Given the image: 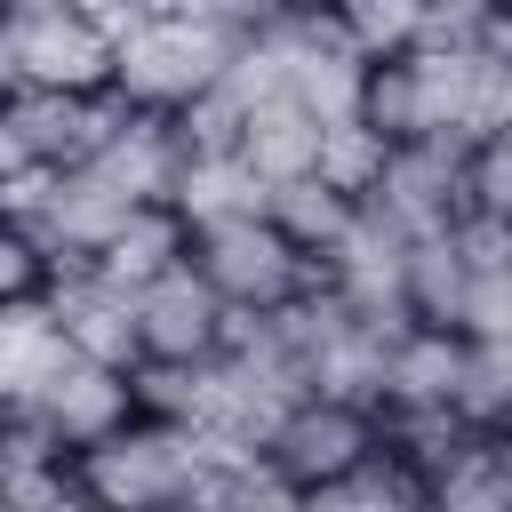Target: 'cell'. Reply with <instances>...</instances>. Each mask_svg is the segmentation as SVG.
Listing matches in <instances>:
<instances>
[{"label":"cell","mask_w":512,"mask_h":512,"mask_svg":"<svg viewBox=\"0 0 512 512\" xmlns=\"http://www.w3.org/2000/svg\"><path fill=\"white\" fill-rule=\"evenodd\" d=\"M512 408V344L496 336H464V384H456V416L472 432H496Z\"/></svg>","instance_id":"obj_24"},{"label":"cell","mask_w":512,"mask_h":512,"mask_svg":"<svg viewBox=\"0 0 512 512\" xmlns=\"http://www.w3.org/2000/svg\"><path fill=\"white\" fill-rule=\"evenodd\" d=\"M24 168H40V160H32L24 128H16V120H8V104H0V184H8V176H24Z\"/></svg>","instance_id":"obj_30"},{"label":"cell","mask_w":512,"mask_h":512,"mask_svg":"<svg viewBox=\"0 0 512 512\" xmlns=\"http://www.w3.org/2000/svg\"><path fill=\"white\" fill-rule=\"evenodd\" d=\"M280 40V72H288V104H304L320 128L328 120H360V88H368V56L344 40V24L328 8H288L272 24Z\"/></svg>","instance_id":"obj_6"},{"label":"cell","mask_w":512,"mask_h":512,"mask_svg":"<svg viewBox=\"0 0 512 512\" xmlns=\"http://www.w3.org/2000/svg\"><path fill=\"white\" fill-rule=\"evenodd\" d=\"M496 432H504V440H512V408H504V424H496Z\"/></svg>","instance_id":"obj_36"},{"label":"cell","mask_w":512,"mask_h":512,"mask_svg":"<svg viewBox=\"0 0 512 512\" xmlns=\"http://www.w3.org/2000/svg\"><path fill=\"white\" fill-rule=\"evenodd\" d=\"M496 8H512V0H496Z\"/></svg>","instance_id":"obj_38"},{"label":"cell","mask_w":512,"mask_h":512,"mask_svg":"<svg viewBox=\"0 0 512 512\" xmlns=\"http://www.w3.org/2000/svg\"><path fill=\"white\" fill-rule=\"evenodd\" d=\"M40 288H48V256H40V240L16 232V224H0V304H24V296H40Z\"/></svg>","instance_id":"obj_28"},{"label":"cell","mask_w":512,"mask_h":512,"mask_svg":"<svg viewBox=\"0 0 512 512\" xmlns=\"http://www.w3.org/2000/svg\"><path fill=\"white\" fill-rule=\"evenodd\" d=\"M232 32L200 24V16H144L136 32L112 40V96L128 112H160L176 120L184 104H200L216 88V72L232 64Z\"/></svg>","instance_id":"obj_2"},{"label":"cell","mask_w":512,"mask_h":512,"mask_svg":"<svg viewBox=\"0 0 512 512\" xmlns=\"http://www.w3.org/2000/svg\"><path fill=\"white\" fill-rule=\"evenodd\" d=\"M224 328H232V312L192 272V256L168 264L152 288H136V344H144V360H216Z\"/></svg>","instance_id":"obj_9"},{"label":"cell","mask_w":512,"mask_h":512,"mask_svg":"<svg viewBox=\"0 0 512 512\" xmlns=\"http://www.w3.org/2000/svg\"><path fill=\"white\" fill-rule=\"evenodd\" d=\"M456 384H464V336L408 320L384 360V408H456Z\"/></svg>","instance_id":"obj_15"},{"label":"cell","mask_w":512,"mask_h":512,"mask_svg":"<svg viewBox=\"0 0 512 512\" xmlns=\"http://www.w3.org/2000/svg\"><path fill=\"white\" fill-rule=\"evenodd\" d=\"M32 8H48V0H0V16H32Z\"/></svg>","instance_id":"obj_32"},{"label":"cell","mask_w":512,"mask_h":512,"mask_svg":"<svg viewBox=\"0 0 512 512\" xmlns=\"http://www.w3.org/2000/svg\"><path fill=\"white\" fill-rule=\"evenodd\" d=\"M496 0H424V16H432V32L424 40H464V24L472 16H488Z\"/></svg>","instance_id":"obj_29"},{"label":"cell","mask_w":512,"mask_h":512,"mask_svg":"<svg viewBox=\"0 0 512 512\" xmlns=\"http://www.w3.org/2000/svg\"><path fill=\"white\" fill-rule=\"evenodd\" d=\"M456 336H496V344H512V264H504V272H472V296H464Z\"/></svg>","instance_id":"obj_27"},{"label":"cell","mask_w":512,"mask_h":512,"mask_svg":"<svg viewBox=\"0 0 512 512\" xmlns=\"http://www.w3.org/2000/svg\"><path fill=\"white\" fill-rule=\"evenodd\" d=\"M184 256H192V232H184L168 208H128V224H120L88 264H96L112 288L136 296V288H152V280H160L168 264H184Z\"/></svg>","instance_id":"obj_16"},{"label":"cell","mask_w":512,"mask_h":512,"mask_svg":"<svg viewBox=\"0 0 512 512\" xmlns=\"http://www.w3.org/2000/svg\"><path fill=\"white\" fill-rule=\"evenodd\" d=\"M0 512H8V496H0Z\"/></svg>","instance_id":"obj_40"},{"label":"cell","mask_w":512,"mask_h":512,"mask_svg":"<svg viewBox=\"0 0 512 512\" xmlns=\"http://www.w3.org/2000/svg\"><path fill=\"white\" fill-rule=\"evenodd\" d=\"M184 512H208V496H192V504H184Z\"/></svg>","instance_id":"obj_35"},{"label":"cell","mask_w":512,"mask_h":512,"mask_svg":"<svg viewBox=\"0 0 512 512\" xmlns=\"http://www.w3.org/2000/svg\"><path fill=\"white\" fill-rule=\"evenodd\" d=\"M496 144H512V104H504V128H496Z\"/></svg>","instance_id":"obj_33"},{"label":"cell","mask_w":512,"mask_h":512,"mask_svg":"<svg viewBox=\"0 0 512 512\" xmlns=\"http://www.w3.org/2000/svg\"><path fill=\"white\" fill-rule=\"evenodd\" d=\"M272 184L240 160V152H184L176 168V192H168V216L184 232H216V224H240V216H264Z\"/></svg>","instance_id":"obj_14"},{"label":"cell","mask_w":512,"mask_h":512,"mask_svg":"<svg viewBox=\"0 0 512 512\" xmlns=\"http://www.w3.org/2000/svg\"><path fill=\"white\" fill-rule=\"evenodd\" d=\"M384 448V424L368 416V408H344V400H288V416L272 424V440H264V464L288 480V488H336L352 464H368Z\"/></svg>","instance_id":"obj_4"},{"label":"cell","mask_w":512,"mask_h":512,"mask_svg":"<svg viewBox=\"0 0 512 512\" xmlns=\"http://www.w3.org/2000/svg\"><path fill=\"white\" fill-rule=\"evenodd\" d=\"M8 40H16L24 88H48V96H104L112 88V32L80 0H48L32 16H8Z\"/></svg>","instance_id":"obj_5"},{"label":"cell","mask_w":512,"mask_h":512,"mask_svg":"<svg viewBox=\"0 0 512 512\" xmlns=\"http://www.w3.org/2000/svg\"><path fill=\"white\" fill-rule=\"evenodd\" d=\"M208 440L192 424H160L136 416L112 440L72 456V488L88 512H184L192 496H208Z\"/></svg>","instance_id":"obj_1"},{"label":"cell","mask_w":512,"mask_h":512,"mask_svg":"<svg viewBox=\"0 0 512 512\" xmlns=\"http://www.w3.org/2000/svg\"><path fill=\"white\" fill-rule=\"evenodd\" d=\"M0 424H8V408H0Z\"/></svg>","instance_id":"obj_39"},{"label":"cell","mask_w":512,"mask_h":512,"mask_svg":"<svg viewBox=\"0 0 512 512\" xmlns=\"http://www.w3.org/2000/svg\"><path fill=\"white\" fill-rule=\"evenodd\" d=\"M464 144H432V136H416V144H392V160H384V176H376V192L360 200V208H376L392 232H408V240H432V232H448L472 200H464Z\"/></svg>","instance_id":"obj_7"},{"label":"cell","mask_w":512,"mask_h":512,"mask_svg":"<svg viewBox=\"0 0 512 512\" xmlns=\"http://www.w3.org/2000/svg\"><path fill=\"white\" fill-rule=\"evenodd\" d=\"M232 152H240L264 184H296V176H312V160H320V120H312L304 104L272 96V104L248 112V128H240Z\"/></svg>","instance_id":"obj_17"},{"label":"cell","mask_w":512,"mask_h":512,"mask_svg":"<svg viewBox=\"0 0 512 512\" xmlns=\"http://www.w3.org/2000/svg\"><path fill=\"white\" fill-rule=\"evenodd\" d=\"M424 512H512V440L504 432H472L456 448V464L432 480Z\"/></svg>","instance_id":"obj_19"},{"label":"cell","mask_w":512,"mask_h":512,"mask_svg":"<svg viewBox=\"0 0 512 512\" xmlns=\"http://www.w3.org/2000/svg\"><path fill=\"white\" fill-rule=\"evenodd\" d=\"M48 312L72 344V360H96V368H136L144 344H136V296L112 288L96 264H48Z\"/></svg>","instance_id":"obj_8"},{"label":"cell","mask_w":512,"mask_h":512,"mask_svg":"<svg viewBox=\"0 0 512 512\" xmlns=\"http://www.w3.org/2000/svg\"><path fill=\"white\" fill-rule=\"evenodd\" d=\"M328 16L344 24V40H352V48L368 56V64H392V56L424 48V32H432L424 0H336Z\"/></svg>","instance_id":"obj_22"},{"label":"cell","mask_w":512,"mask_h":512,"mask_svg":"<svg viewBox=\"0 0 512 512\" xmlns=\"http://www.w3.org/2000/svg\"><path fill=\"white\" fill-rule=\"evenodd\" d=\"M312 496H328V512H424V496H432V480L408 464V456H392V448H376L368 464H352L336 488H312Z\"/></svg>","instance_id":"obj_21"},{"label":"cell","mask_w":512,"mask_h":512,"mask_svg":"<svg viewBox=\"0 0 512 512\" xmlns=\"http://www.w3.org/2000/svg\"><path fill=\"white\" fill-rule=\"evenodd\" d=\"M72 512H88V504H72Z\"/></svg>","instance_id":"obj_37"},{"label":"cell","mask_w":512,"mask_h":512,"mask_svg":"<svg viewBox=\"0 0 512 512\" xmlns=\"http://www.w3.org/2000/svg\"><path fill=\"white\" fill-rule=\"evenodd\" d=\"M56 440H64V456H80V448H96V440H112L120 424H136V384H128V368H96V360H64V376L40 392V408H32Z\"/></svg>","instance_id":"obj_12"},{"label":"cell","mask_w":512,"mask_h":512,"mask_svg":"<svg viewBox=\"0 0 512 512\" xmlns=\"http://www.w3.org/2000/svg\"><path fill=\"white\" fill-rule=\"evenodd\" d=\"M192 272L216 288L224 312H280V304H296L320 280V264L272 216H240V224L192 232Z\"/></svg>","instance_id":"obj_3"},{"label":"cell","mask_w":512,"mask_h":512,"mask_svg":"<svg viewBox=\"0 0 512 512\" xmlns=\"http://www.w3.org/2000/svg\"><path fill=\"white\" fill-rule=\"evenodd\" d=\"M384 160H392V144H384L368 120H328V128H320V160H312V176H320L328 192H344V200H368L376 176H384Z\"/></svg>","instance_id":"obj_23"},{"label":"cell","mask_w":512,"mask_h":512,"mask_svg":"<svg viewBox=\"0 0 512 512\" xmlns=\"http://www.w3.org/2000/svg\"><path fill=\"white\" fill-rule=\"evenodd\" d=\"M288 8H336V0H288Z\"/></svg>","instance_id":"obj_34"},{"label":"cell","mask_w":512,"mask_h":512,"mask_svg":"<svg viewBox=\"0 0 512 512\" xmlns=\"http://www.w3.org/2000/svg\"><path fill=\"white\" fill-rule=\"evenodd\" d=\"M400 296H408V320H416V328H456V320H464L472 264H464V248H456V224H448V232H432V240H408Z\"/></svg>","instance_id":"obj_18"},{"label":"cell","mask_w":512,"mask_h":512,"mask_svg":"<svg viewBox=\"0 0 512 512\" xmlns=\"http://www.w3.org/2000/svg\"><path fill=\"white\" fill-rule=\"evenodd\" d=\"M296 504H304V488H288L264 456H256V464H232V472L208 480V512H296Z\"/></svg>","instance_id":"obj_26"},{"label":"cell","mask_w":512,"mask_h":512,"mask_svg":"<svg viewBox=\"0 0 512 512\" xmlns=\"http://www.w3.org/2000/svg\"><path fill=\"white\" fill-rule=\"evenodd\" d=\"M72 344L48 312V296H24V304H0V408L8 416H32L40 392L64 376Z\"/></svg>","instance_id":"obj_13"},{"label":"cell","mask_w":512,"mask_h":512,"mask_svg":"<svg viewBox=\"0 0 512 512\" xmlns=\"http://www.w3.org/2000/svg\"><path fill=\"white\" fill-rule=\"evenodd\" d=\"M24 96V72H16V40H8V16H0V104Z\"/></svg>","instance_id":"obj_31"},{"label":"cell","mask_w":512,"mask_h":512,"mask_svg":"<svg viewBox=\"0 0 512 512\" xmlns=\"http://www.w3.org/2000/svg\"><path fill=\"white\" fill-rule=\"evenodd\" d=\"M360 120L384 136V144H416V88H408V64H368V88H360Z\"/></svg>","instance_id":"obj_25"},{"label":"cell","mask_w":512,"mask_h":512,"mask_svg":"<svg viewBox=\"0 0 512 512\" xmlns=\"http://www.w3.org/2000/svg\"><path fill=\"white\" fill-rule=\"evenodd\" d=\"M176 168H184V136H176V120H160V112H128V120L96 144V160H88V176H96L104 192H120L128 208H168Z\"/></svg>","instance_id":"obj_10"},{"label":"cell","mask_w":512,"mask_h":512,"mask_svg":"<svg viewBox=\"0 0 512 512\" xmlns=\"http://www.w3.org/2000/svg\"><path fill=\"white\" fill-rule=\"evenodd\" d=\"M352 208H360V200H344V192H328L320 176H296V184H272V200H264V216H272V224H280V232H288V240H296V248H304L312 264H320V256H328L336 240H344V224H352Z\"/></svg>","instance_id":"obj_20"},{"label":"cell","mask_w":512,"mask_h":512,"mask_svg":"<svg viewBox=\"0 0 512 512\" xmlns=\"http://www.w3.org/2000/svg\"><path fill=\"white\" fill-rule=\"evenodd\" d=\"M8 120L24 128V144H32L40 168H88L96 144L128 120V104H120L112 88H104V96H48V88H24V96L8 104Z\"/></svg>","instance_id":"obj_11"}]
</instances>
